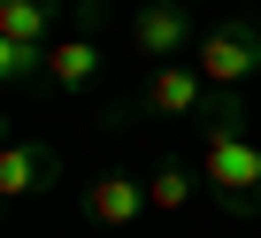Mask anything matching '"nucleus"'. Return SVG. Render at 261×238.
<instances>
[{
    "label": "nucleus",
    "instance_id": "obj_1",
    "mask_svg": "<svg viewBox=\"0 0 261 238\" xmlns=\"http://www.w3.org/2000/svg\"><path fill=\"white\" fill-rule=\"evenodd\" d=\"M200 184L223 215H261V146L246 123H200Z\"/></svg>",
    "mask_w": 261,
    "mask_h": 238
},
{
    "label": "nucleus",
    "instance_id": "obj_2",
    "mask_svg": "<svg viewBox=\"0 0 261 238\" xmlns=\"http://www.w3.org/2000/svg\"><path fill=\"white\" fill-rule=\"evenodd\" d=\"M100 23H108V0H77L69 31L46 46V77H39L46 100H85V92L100 85V69H108V54H100Z\"/></svg>",
    "mask_w": 261,
    "mask_h": 238
},
{
    "label": "nucleus",
    "instance_id": "obj_3",
    "mask_svg": "<svg viewBox=\"0 0 261 238\" xmlns=\"http://www.w3.org/2000/svg\"><path fill=\"white\" fill-rule=\"evenodd\" d=\"M192 69L207 77V92H246L261 77V16H223L200 31L192 46Z\"/></svg>",
    "mask_w": 261,
    "mask_h": 238
},
{
    "label": "nucleus",
    "instance_id": "obj_4",
    "mask_svg": "<svg viewBox=\"0 0 261 238\" xmlns=\"http://www.w3.org/2000/svg\"><path fill=\"white\" fill-rule=\"evenodd\" d=\"M130 46H139V62H192L200 23L185 0H139L130 8Z\"/></svg>",
    "mask_w": 261,
    "mask_h": 238
},
{
    "label": "nucleus",
    "instance_id": "obj_5",
    "mask_svg": "<svg viewBox=\"0 0 261 238\" xmlns=\"http://www.w3.org/2000/svg\"><path fill=\"white\" fill-rule=\"evenodd\" d=\"M207 100H215V92H207V77H200L192 62H154L146 85H139V108L162 115V123H200Z\"/></svg>",
    "mask_w": 261,
    "mask_h": 238
},
{
    "label": "nucleus",
    "instance_id": "obj_6",
    "mask_svg": "<svg viewBox=\"0 0 261 238\" xmlns=\"http://www.w3.org/2000/svg\"><path fill=\"white\" fill-rule=\"evenodd\" d=\"M77 215H85L92 230H139V215H146V177L100 169V177L77 192Z\"/></svg>",
    "mask_w": 261,
    "mask_h": 238
},
{
    "label": "nucleus",
    "instance_id": "obj_7",
    "mask_svg": "<svg viewBox=\"0 0 261 238\" xmlns=\"http://www.w3.org/2000/svg\"><path fill=\"white\" fill-rule=\"evenodd\" d=\"M46 184H62V154L46 139H8L0 146V215L31 192H46Z\"/></svg>",
    "mask_w": 261,
    "mask_h": 238
},
{
    "label": "nucleus",
    "instance_id": "obj_8",
    "mask_svg": "<svg viewBox=\"0 0 261 238\" xmlns=\"http://www.w3.org/2000/svg\"><path fill=\"white\" fill-rule=\"evenodd\" d=\"M77 16V0H0V31L23 39V46H54Z\"/></svg>",
    "mask_w": 261,
    "mask_h": 238
},
{
    "label": "nucleus",
    "instance_id": "obj_9",
    "mask_svg": "<svg viewBox=\"0 0 261 238\" xmlns=\"http://www.w3.org/2000/svg\"><path fill=\"white\" fill-rule=\"evenodd\" d=\"M200 192H207V184H200L192 162H169V154H162V162L146 169V207H162V215H185Z\"/></svg>",
    "mask_w": 261,
    "mask_h": 238
},
{
    "label": "nucleus",
    "instance_id": "obj_10",
    "mask_svg": "<svg viewBox=\"0 0 261 238\" xmlns=\"http://www.w3.org/2000/svg\"><path fill=\"white\" fill-rule=\"evenodd\" d=\"M39 77H46V46H23V39L0 31V85L23 92V85H39Z\"/></svg>",
    "mask_w": 261,
    "mask_h": 238
},
{
    "label": "nucleus",
    "instance_id": "obj_11",
    "mask_svg": "<svg viewBox=\"0 0 261 238\" xmlns=\"http://www.w3.org/2000/svg\"><path fill=\"white\" fill-rule=\"evenodd\" d=\"M8 123H16V115H0V146H8V139H16V131H8Z\"/></svg>",
    "mask_w": 261,
    "mask_h": 238
},
{
    "label": "nucleus",
    "instance_id": "obj_12",
    "mask_svg": "<svg viewBox=\"0 0 261 238\" xmlns=\"http://www.w3.org/2000/svg\"><path fill=\"white\" fill-rule=\"evenodd\" d=\"M185 8H200V0H185Z\"/></svg>",
    "mask_w": 261,
    "mask_h": 238
}]
</instances>
